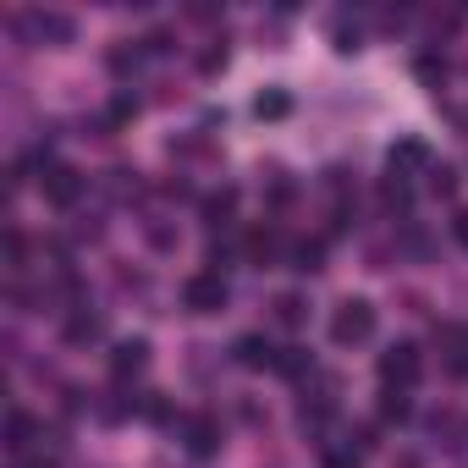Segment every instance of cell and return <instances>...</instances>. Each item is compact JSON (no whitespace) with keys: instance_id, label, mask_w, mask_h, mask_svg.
I'll return each mask as SVG.
<instances>
[{"instance_id":"cell-17","label":"cell","mask_w":468,"mask_h":468,"mask_svg":"<svg viewBox=\"0 0 468 468\" xmlns=\"http://www.w3.org/2000/svg\"><path fill=\"white\" fill-rule=\"evenodd\" d=\"M380 204H386V209H408V204H413V193H408V182H402L397 171L380 182Z\"/></svg>"},{"instance_id":"cell-26","label":"cell","mask_w":468,"mask_h":468,"mask_svg":"<svg viewBox=\"0 0 468 468\" xmlns=\"http://www.w3.org/2000/svg\"><path fill=\"white\" fill-rule=\"evenodd\" d=\"M452 238L468 249V209H457V215H452Z\"/></svg>"},{"instance_id":"cell-24","label":"cell","mask_w":468,"mask_h":468,"mask_svg":"<svg viewBox=\"0 0 468 468\" xmlns=\"http://www.w3.org/2000/svg\"><path fill=\"white\" fill-rule=\"evenodd\" d=\"M336 50L347 56V50H358V28H347V23H336Z\"/></svg>"},{"instance_id":"cell-14","label":"cell","mask_w":468,"mask_h":468,"mask_svg":"<svg viewBox=\"0 0 468 468\" xmlns=\"http://www.w3.org/2000/svg\"><path fill=\"white\" fill-rule=\"evenodd\" d=\"M292 271H298V276L325 271V243H298V249H292Z\"/></svg>"},{"instance_id":"cell-3","label":"cell","mask_w":468,"mask_h":468,"mask_svg":"<svg viewBox=\"0 0 468 468\" xmlns=\"http://www.w3.org/2000/svg\"><path fill=\"white\" fill-rule=\"evenodd\" d=\"M419 375H424V358H419L413 342H391V347L380 353V380H386L391 391H408Z\"/></svg>"},{"instance_id":"cell-23","label":"cell","mask_w":468,"mask_h":468,"mask_svg":"<svg viewBox=\"0 0 468 468\" xmlns=\"http://www.w3.org/2000/svg\"><path fill=\"white\" fill-rule=\"evenodd\" d=\"M276 369L303 375V369H309V353H303V347H282V353H276Z\"/></svg>"},{"instance_id":"cell-22","label":"cell","mask_w":468,"mask_h":468,"mask_svg":"<svg viewBox=\"0 0 468 468\" xmlns=\"http://www.w3.org/2000/svg\"><path fill=\"white\" fill-rule=\"evenodd\" d=\"M105 61H111V72H116V78H127V72L138 67V45H116Z\"/></svg>"},{"instance_id":"cell-27","label":"cell","mask_w":468,"mask_h":468,"mask_svg":"<svg viewBox=\"0 0 468 468\" xmlns=\"http://www.w3.org/2000/svg\"><path fill=\"white\" fill-rule=\"evenodd\" d=\"M391 468H424V463H419L413 452H397V457H391Z\"/></svg>"},{"instance_id":"cell-30","label":"cell","mask_w":468,"mask_h":468,"mask_svg":"<svg viewBox=\"0 0 468 468\" xmlns=\"http://www.w3.org/2000/svg\"><path fill=\"white\" fill-rule=\"evenodd\" d=\"M34 468H45V463H34Z\"/></svg>"},{"instance_id":"cell-15","label":"cell","mask_w":468,"mask_h":468,"mask_svg":"<svg viewBox=\"0 0 468 468\" xmlns=\"http://www.w3.org/2000/svg\"><path fill=\"white\" fill-rule=\"evenodd\" d=\"M100 331H105L100 314H72L67 320V342H100Z\"/></svg>"},{"instance_id":"cell-20","label":"cell","mask_w":468,"mask_h":468,"mask_svg":"<svg viewBox=\"0 0 468 468\" xmlns=\"http://www.w3.org/2000/svg\"><path fill=\"white\" fill-rule=\"evenodd\" d=\"M226 61H231V50H226V39H215V45L198 56V72H204V78H215V72H226Z\"/></svg>"},{"instance_id":"cell-12","label":"cell","mask_w":468,"mask_h":468,"mask_svg":"<svg viewBox=\"0 0 468 468\" xmlns=\"http://www.w3.org/2000/svg\"><path fill=\"white\" fill-rule=\"evenodd\" d=\"M287 111H292V100H287L282 89H265V94L254 100V116H260V122H282Z\"/></svg>"},{"instance_id":"cell-25","label":"cell","mask_w":468,"mask_h":468,"mask_svg":"<svg viewBox=\"0 0 468 468\" xmlns=\"http://www.w3.org/2000/svg\"><path fill=\"white\" fill-rule=\"evenodd\" d=\"M144 50H149V56H165V50H176V45H171V34L160 28V34H149V39H144Z\"/></svg>"},{"instance_id":"cell-19","label":"cell","mask_w":468,"mask_h":468,"mask_svg":"<svg viewBox=\"0 0 468 468\" xmlns=\"http://www.w3.org/2000/svg\"><path fill=\"white\" fill-rule=\"evenodd\" d=\"M28 435H34L28 413H23V408H12V413H6V446H12V452H23V446H28Z\"/></svg>"},{"instance_id":"cell-4","label":"cell","mask_w":468,"mask_h":468,"mask_svg":"<svg viewBox=\"0 0 468 468\" xmlns=\"http://www.w3.org/2000/svg\"><path fill=\"white\" fill-rule=\"evenodd\" d=\"M17 34H28L39 45H72L78 39V23L67 12H23L17 17Z\"/></svg>"},{"instance_id":"cell-1","label":"cell","mask_w":468,"mask_h":468,"mask_svg":"<svg viewBox=\"0 0 468 468\" xmlns=\"http://www.w3.org/2000/svg\"><path fill=\"white\" fill-rule=\"evenodd\" d=\"M331 336H336L342 347L369 342V336H375V303H369V298H347V303H336V314H331Z\"/></svg>"},{"instance_id":"cell-7","label":"cell","mask_w":468,"mask_h":468,"mask_svg":"<svg viewBox=\"0 0 468 468\" xmlns=\"http://www.w3.org/2000/svg\"><path fill=\"white\" fill-rule=\"evenodd\" d=\"M144 364H149V342H138V336L133 342H116V353H111V375L116 380H133Z\"/></svg>"},{"instance_id":"cell-10","label":"cell","mask_w":468,"mask_h":468,"mask_svg":"<svg viewBox=\"0 0 468 468\" xmlns=\"http://www.w3.org/2000/svg\"><path fill=\"white\" fill-rule=\"evenodd\" d=\"M231 353H238L243 369H271V364H276V347H271L265 336H238V347H231Z\"/></svg>"},{"instance_id":"cell-13","label":"cell","mask_w":468,"mask_h":468,"mask_svg":"<svg viewBox=\"0 0 468 468\" xmlns=\"http://www.w3.org/2000/svg\"><path fill=\"white\" fill-rule=\"evenodd\" d=\"M424 176H430L424 187H430L435 198H452V193H457V165H446V160H435V165H430Z\"/></svg>"},{"instance_id":"cell-18","label":"cell","mask_w":468,"mask_h":468,"mask_svg":"<svg viewBox=\"0 0 468 468\" xmlns=\"http://www.w3.org/2000/svg\"><path fill=\"white\" fill-rule=\"evenodd\" d=\"M271 309H276V320H282V325H303V320H309V309H303V298H298V292H282Z\"/></svg>"},{"instance_id":"cell-16","label":"cell","mask_w":468,"mask_h":468,"mask_svg":"<svg viewBox=\"0 0 468 468\" xmlns=\"http://www.w3.org/2000/svg\"><path fill=\"white\" fill-rule=\"evenodd\" d=\"M408 413H413L408 391H391V386H386V397H380V419H386V424H408Z\"/></svg>"},{"instance_id":"cell-28","label":"cell","mask_w":468,"mask_h":468,"mask_svg":"<svg viewBox=\"0 0 468 468\" xmlns=\"http://www.w3.org/2000/svg\"><path fill=\"white\" fill-rule=\"evenodd\" d=\"M325 468H358L353 457H342V452H325Z\"/></svg>"},{"instance_id":"cell-2","label":"cell","mask_w":468,"mask_h":468,"mask_svg":"<svg viewBox=\"0 0 468 468\" xmlns=\"http://www.w3.org/2000/svg\"><path fill=\"white\" fill-rule=\"evenodd\" d=\"M226 276H215V271H198V276H187L182 282V309L187 314H220L226 309Z\"/></svg>"},{"instance_id":"cell-9","label":"cell","mask_w":468,"mask_h":468,"mask_svg":"<svg viewBox=\"0 0 468 468\" xmlns=\"http://www.w3.org/2000/svg\"><path fill=\"white\" fill-rule=\"evenodd\" d=\"M276 254H282V231H276V226H260L254 238H249V260H254V271H271Z\"/></svg>"},{"instance_id":"cell-21","label":"cell","mask_w":468,"mask_h":468,"mask_svg":"<svg viewBox=\"0 0 468 468\" xmlns=\"http://www.w3.org/2000/svg\"><path fill=\"white\" fill-rule=\"evenodd\" d=\"M413 72H419V78H424V83H430V89H441V78H446V61H441V56H430V50H424V56H413Z\"/></svg>"},{"instance_id":"cell-6","label":"cell","mask_w":468,"mask_h":468,"mask_svg":"<svg viewBox=\"0 0 468 468\" xmlns=\"http://www.w3.org/2000/svg\"><path fill=\"white\" fill-rule=\"evenodd\" d=\"M45 198L61 204V209H72V204L83 198V171H72V165H50V171H45Z\"/></svg>"},{"instance_id":"cell-5","label":"cell","mask_w":468,"mask_h":468,"mask_svg":"<svg viewBox=\"0 0 468 468\" xmlns=\"http://www.w3.org/2000/svg\"><path fill=\"white\" fill-rule=\"evenodd\" d=\"M182 446H187L193 457H215V452H220V424H215L209 413L182 419Z\"/></svg>"},{"instance_id":"cell-11","label":"cell","mask_w":468,"mask_h":468,"mask_svg":"<svg viewBox=\"0 0 468 468\" xmlns=\"http://www.w3.org/2000/svg\"><path fill=\"white\" fill-rule=\"evenodd\" d=\"M204 226H226L231 215H238V187H220V193H204Z\"/></svg>"},{"instance_id":"cell-29","label":"cell","mask_w":468,"mask_h":468,"mask_svg":"<svg viewBox=\"0 0 468 468\" xmlns=\"http://www.w3.org/2000/svg\"><path fill=\"white\" fill-rule=\"evenodd\" d=\"M457 122H463V127H468V111H463V116H457Z\"/></svg>"},{"instance_id":"cell-8","label":"cell","mask_w":468,"mask_h":468,"mask_svg":"<svg viewBox=\"0 0 468 468\" xmlns=\"http://www.w3.org/2000/svg\"><path fill=\"white\" fill-rule=\"evenodd\" d=\"M435 160H430V149L419 144V138H402V144H391V171L397 176H408V171H430Z\"/></svg>"}]
</instances>
